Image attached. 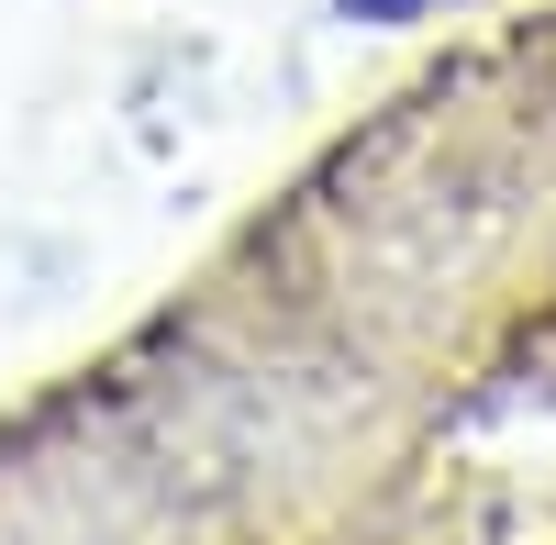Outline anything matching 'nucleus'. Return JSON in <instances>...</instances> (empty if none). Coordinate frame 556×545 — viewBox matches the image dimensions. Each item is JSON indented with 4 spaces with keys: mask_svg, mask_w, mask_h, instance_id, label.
I'll return each mask as SVG.
<instances>
[{
    "mask_svg": "<svg viewBox=\"0 0 556 545\" xmlns=\"http://www.w3.org/2000/svg\"><path fill=\"white\" fill-rule=\"evenodd\" d=\"M356 12H367V23H379V12H424V0H356Z\"/></svg>",
    "mask_w": 556,
    "mask_h": 545,
    "instance_id": "f257e3e1",
    "label": "nucleus"
}]
</instances>
